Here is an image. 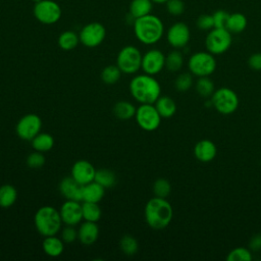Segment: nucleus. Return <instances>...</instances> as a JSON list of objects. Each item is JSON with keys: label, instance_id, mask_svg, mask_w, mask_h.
I'll return each mask as SVG.
<instances>
[{"label": "nucleus", "instance_id": "18", "mask_svg": "<svg viewBox=\"0 0 261 261\" xmlns=\"http://www.w3.org/2000/svg\"><path fill=\"white\" fill-rule=\"evenodd\" d=\"M59 192L66 200L82 201V188L83 186L75 181L71 175L63 177L59 182Z\"/></svg>", "mask_w": 261, "mask_h": 261}, {"label": "nucleus", "instance_id": "20", "mask_svg": "<svg viewBox=\"0 0 261 261\" xmlns=\"http://www.w3.org/2000/svg\"><path fill=\"white\" fill-rule=\"evenodd\" d=\"M105 194V188L97 181L93 180L82 188V201L83 202H94L99 203Z\"/></svg>", "mask_w": 261, "mask_h": 261}, {"label": "nucleus", "instance_id": "41", "mask_svg": "<svg viewBox=\"0 0 261 261\" xmlns=\"http://www.w3.org/2000/svg\"><path fill=\"white\" fill-rule=\"evenodd\" d=\"M196 24L201 31H210L214 28L212 14H201L196 21Z\"/></svg>", "mask_w": 261, "mask_h": 261}, {"label": "nucleus", "instance_id": "14", "mask_svg": "<svg viewBox=\"0 0 261 261\" xmlns=\"http://www.w3.org/2000/svg\"><path fill=\"white\" fill-rule=\"evenodd\" d=\"M165 67V55L158 49H151L142 56L141 69L144 73L156 75Z\"/></svg>", "mask_w": 261, "mask_h": 261}, {"label": "nucleus", "instance_id": "28", "mask_svg": "<svg viewBox=\"0 0 261 261\" xmlns=\"http://www.w3.org/2000/svg\"><path fill=\"white\" fill-rule=\"evenodd\" d=\"M17 199V191L15 187L9 184L0 186V207L9 208Z\"/></svg>", "mask_w": 261, "mask_h": 261}, {"label": "nucleus", "instance_id": "12", "mask_svg": "<svg viewBox=\"0 0 261 261\" xmlns=\"http://www.w3.org/2000/svg\"><path fill=\"white\" fill-rule=\"evenodd\" d=\"M106 36V30L100 22L94 21L84 25L79 34L80 43L88 48H95L102 44Z\"/></svg>", "mask_w": 261, "mask_h": 261}, {"label": "nucleus", "instance_id": "36", "mask_svg": "<svg viewBox=\"0 0 261 261\" xmlns=\"http://www.w3.org/2000/svg\"><path fill=\"white\" fill-rule=\"evenodd\" d=\"M152 190L155 197L167 198L171 192V185L166 178L159 177L154 181Z\"/></svg>", "mask_w": 261, "mask_h": 261}, {"label": "nucleus", "instance_id": "38", "mask_svg": "<svg viewBox=\"0 0 261 261\" xmlns=\"http://www.w3.org/2000/svg\"><path fill=\"white\" fill-rule=\"evenodd\" d=\"M165 4L166 10L170 15L179 16L185 11V3L182 0H167Z\"/></svg>", "mask_w": 261, "mask_h": 261}, {"label": "nucleus", "instance_id": "40", "mask_svg": "<svg viewBox=\"0 0 261 261\" xmlns=\"http://www.w3.org/2000/svg\"><path fill=\"white\" fill-rule=\"evenodd\" d=\"M60 238L64 244H71L77 239V230L73 225H66L60 230Z\"/></svg>", "mask_w": 261, "mask_h": 261}, {"label": "nucleus", "instance_id": "45", "mask_svg": "<svg viewBox=\"0 0 261 261\" xmlns=\"http://www.w3.org/2000/svg\"><path fill=\"white\" fill-rule=\"evenodd\" d=\"M153 3H157V4H162L165 3L167 0H151Z\"/></svg>", "mask_w": 261, "mask_h": 261}, {"label": "nucleus", "instance_id": "25", "mask_svg": "<svg viewBox=\"0 0 261 261\" xmlns=\"http://www.w3.org/2000/svg\"><path fill=\"white\" fill-rule=\"evenodd\" d=\"M137 108L128 101H118L113 106V114L121 120H128L135 117Z\"/></svg>", "mask_w": 261, "mask_h": 261}, {"label": "nucleus", "instance_id": "8", "mask_svg": "<svg viewBox=\"0 0 261 261\" xmlns=\"http://www.w3.org/2000/svg\"><path fill=\"white\" fill-rule=\"evenodd\" d=\"M142 56L141 51L137 47L133 45L124 46L117 54L116 65L122 73L134 74L141 69Z\"/></svg>", "mask_w": 261, "mask_h": 261}, {"label": "nucleus", "instance_id": "13", "mask_svg": "<svg viewBox=\"0 0 261 261\" xmlns=\"http://www.w3.org/2000/svg\"><path fill=\"white\" fill-rule=\"evenodd\" d=\"M191 39V32L188 24L181 21L174 22L169 27L166 33L168 44L174 49L185 48Z\"/></svg>", "mask_w": 261, "mask_h": 261}, {"label": "nucleus", "instance_id": "22", "mask_svg": "<svg viewBox=\"0 0 261 261\" xmlns=\"http://www.w3.org/2000/svg\"><path fill=\"white\" fill-rule=\"evenodd\" d=\"M154 105L162 118H170L176 112V103L169 96H160Z\"/></svg>", "mask_w": 261, "mask_h": 261}, {"label": "nucleus", "instance_id": "10", "mask_svg": "<svg viewBox=\"0 0 261 261\" xmlns=\"http://www.w3.org/2000/svg\"><path fill=\"white\" fill-rule=\"evenodd\" d=\"M138 125L147 132L157 129L161 123V116L154 104H141L135 114Z\"/></svg>", "mask_w": 261, "mask_h": 261}, {"label": "nucleus", "instance_id": "27", "mask_svg": "<svg viewBox=\"0 0 261 261\" xmlns=\"http://www.w3.org/2000/svg\"><path fill=\"white\" fill-rule=\"evenodd\" d=\"M32 147L35 151L39 152H48L54 146V139L48 133H39L32 141Z\"/></svg>", "mask_w": 261, "mask_h": 261}, {"label": "nucleus", "instance_id": "15", "mask_svg": "<svg viewBox=\"0 0 261 261\" xmlns=\"http://www.w3.org/2000/svg\"><path fill=\"white\" fill-rule=\"evenodd\" d=\"M59 213L62 222L66 225H77L83 220V210L80 201L66 200L60 207Z\"/></svg>", "mask_w": 261, "mask_h": 261}, {"label": "nucleus", "instance_id": "26", "mask_svg": "<svg viewBox=\"0 0 261 261\" xmlns=\"http://www.w3.org/2000/svg\"><path fill=\"white\" fill-rule=\"evenodd\" d=\"M79 43L80 37L73 31H64L59 35L57 39V44L59 48L64 51L73 50L79 45Z\"/></svg>", "mask_w": 261, "mask_h": 261}, {"label": "nucleus", "instance_id": "44", "mask_svg": "<svg viewBox=\"0 0 261 261\" xmlns=\"http://www.w3.org/2000/svg\"><path fill=\"white\" fill-rule=\"evenodd\" d=\"M249 249L252 252H258L261 250V233H256L251 237L249 241Z\"/></svg>", "mask_w": 261, "mask_h": 261}, {"label": "nucleus", "instance_id": "35", "mask_svg": "<svg viewBox=\"0 0 261 261\" xmlns=\"http://www.w3.org/2000/svg\"><path fill=\"white\" fill-rule=\"evenodd\" d=\"M252 259L253 252L246 247H237L226 256L227 261H251Z\"/></svg>", "mask_w": 261, "mask_h": 261}, {"label": "nucleus", "instance_id": "6", "mask_svg": "<svg viewBox=\"0 0 261 261\" xmlns=\"http://www.w3.org/2000/svg\"><path fill=\"white\" fill-rule=\"evenodd\" d=\"M216 59L213 54L208 51H199L191 55L188 60V68L190 72L197 76H210L216 69Z\"/></svg>", "mask_w": 261, "mask_h": 261}, {"label": "nucleus", "instance_id": "33", "mask_svg": "<svg viewBox=\"0 0 261 261\" xmlns=\"http://www.w3.org/2000/svg\"><path fill=\"white\" fill-rule=\"evenodd\" d=\"M121 70L118 66L115 65H107L101 71V80L106 85H114L121 77Z\"/></svg>", "mask_w": 261, "mask_h": 261}, {"label": "nucleus", "instance_id": "23", "mask_svg": "<svg viewBox=\"0 0 261 261\" xmlns=\"http://www.w3.org/2000/svg\"><path fill=\"white\" fill-rule=\"evenodd\" d=\"M247 24V17L241 12H234L229 13L225 29L231 34H240L246 30Z\"/></svg>", "mask_w": 261, "mask_h": 261}, {"label": "nucleus", "instance_id": "24", "mask_svg": "<svg viewBox=\"0 0 261 261\" xmlns=\"http://www.w3.org/2000/svg\"><path fill=\"white\" fill-rule=\"evenodd\" d=\"M153 8L151 0H132L129 4V14L134 19L150 14Z\"/></svg>", "mask_w": 261, "mask_h": 261}, {"label": "nucleus", "instance_id": "46", "mask_svg": "<svg viewBox=\"0 0 261 261\" xmlns=\"http://www.w3.org/2000/svg\"><path fill=\"white\" fill-rule=\"evenodd\" d=\"M33 1H34V2H35V3H37V2H40V1H41V0H33Z\"/></svg>", "mask_w": 261, "mask_h": 261}, {"label": "nucleus", "instance_id": "32", "mask_svg": "<svg viewBox=\"0 0 261 261\" xmlns=\"http://www.w3.org/2000/svg\"><path fill=\"white\" fill-rule=\"evenodd\" d=\"M95 181L100 184L105 189H110L116 184V175L115 173L107 168H101L96 170Z\"/></svg>", "mask_w": 261, "mask_h": 261}, {"label": "nucleus", "instance_id": "5", "mask_svg": "<svg viewBox=\"0 0 261 261\" xmlns=\"http://www.w3.org/2000/svg\"><path fill=\"white\" fill-rule=\"evenodd\" d=\"M212 107L220 114L229 115L239 107V96L230 88L222 87L216 89L211 96Z\"/></svg>", "mask_w": 261, "mask_h": 261}, {"label": "nucleus", "instance_id": "37", "mask_svg": "<svg viewBox=\"0 0 261 261\" xmlns=\"http://www.w3.org/2000/svg\"><path fill=\"white\" fill-rule=\"evenodd\" d=\"M193 74L191 72H181L179 73L174 81V87L176 91L185 93L189 91L193 86Z\"/></svg>", "mask_w": 261, "mask_h": 261}, {"label": "nucleus", "instance_id": "17", "mask_svg": "<svg viewBox=\"0 0 261 261\" xmlns=\"http://www.w3.org/2000/svg\"><path fill=\"white\" fill-rule=\"evenodd\" d=\"M217 154L216 145L208 139L200 140L194 146V156L203 163L212 161Z\"/></svg>", "mask_w": 261, "mask_h": 261}, {"label": "nucleus", "instance_id": "21", "mask_svg": "<svg viewBox=\"0 0 261 261\" xmlns=\"http://www.w3.org/2000/svg\"><path fill=\"white\" fill-rule=\"evenodd\" d=\"M43 251L50 257H58L63 253L64 242L56 236L45 237L42 243Z\"/></svg>", "mask_w": 261, "mask_h": 261}, {"label": "nucleus", "instance_id": "4", "mask_svg": "<svg viewBox=\"0 0 261 261\" xmlns=\"http://www.w3.org/2000/svg\"><path fill=\"white\" fill-rule=\"evenodd\" d=\"M34 223L37 231L45 238L56 236L61 230L63 222L59 210L46 205L37 210L34 216Z\"/></svg>", "mask_w": 261, "mask_h": 261}, {"label": "nucleus", "instance_id": "19", "mask_svg": "<svg viewBox=\"0 0 261 261\" xmlns=\"http://www.w3.org/2000/svg\"><path fill=\"white\" fill-rule=\"evenodd\" d=\"M99 237V226L97 222L84 221L77 229V239L85 246L93 245Z\"/></svg>", "mask_w": 261, "mask_h": 261}, {"label": "nucleus", "instance_id": "11", "mask_svg": "<svg viewBox=\"0 0 261 261\" xmlns=\"http://www.w3.org/2000/svg\"><path fill=\"white\" fill-rule=\"evenodd\" d=\"M42 128V119L35 113H29L20 117L15 126L16 135L23 141H32Z\"/></svg>", "mask_w": 261, "mask_h": 261}, {"label": "nucleus", "instance_id": "31", "mask_svg": "<svg viewBox=\"0 0 261 261\" xmlns=\"http://www.w3.org/2000/svg\"><path fill=\"white\" fill-rule=\"evenodd\" d=\"M83 219L86 221L98 222L102 216V210L98 203L94 202H83Z\"/></svg>", "mask_w": 261, "mask_h": 261}, {"label": "nucleus", "instance_id": "7", "mask_svg": "<svg viewBox=\"0 0 261 261\" xmlns=\"http://www.w3.org/2000/svg\"><path fill=\"white\" fill-rule=\"evenodd\" d=\"M231 33L224 28H213L205 38V47L213 55L225 53L231 46Z\"/></svg>", "mask_w": 261, "mask_h": 261}, {"label": "nucleus", "instance_id": "3", "mask_svg": "<svg viewBox=\"0 0 261 261\" xmlns=\"http://www.w3.org/2000/svg\"><path fill=\"white\" fill-rule=\"evenodd\" d=\"M134 33L141 43L145 45H153L159 42L162 38L164 25L158 16L150 13L135 19Z\"/></svg>", "mask_w": 261, "mask_h": 261}, {"label": "nucleus", "instance_id": "39", "mask_svg": "<svg viewBox=\"0 0 261 261\" xmlns=\"http://www.w3.org/2000/svg\"><path fill=\"white\" fill-rule=\"evenodd\" d=\"M45 156L39 151H34L27 157V165L31 168H40L45 164Z\"/></svg>", "mask_w": 261, "mask_h": 261}, {"label": "nucleus", "instance_id": "29", "mask_svg": "<svg viewBox=\"0 0 261 261\" xmlns=\"http://www.w3.org/2000/svg\"><path fill=\"white\" fill-rule=\"evenodd\" d=\"M184 61V54L178 49H174L165 55V67L171 72L179 71L182 68Z\"/></svg>", "mask_w": 261, "mask_h": 261}, {"label": "nucleus", "instance_id": "42", "mask_svg": "<svg viewBox=\"0 0 261 261\" xmlns=\"http://www.w3.org/2000/svg\"><path fill=\"white\" fill-rule=\"evenodd\" d=\"M228 16H229V13L227 11L222 10V9L216 10L212 14L213 22H214V28H224L225 29Z\"/></svg>", "mask_w": 261, "mask_h": 261}, {"label": "nucleus", "instance_id": "34", "mask_svg": "<svg viewBox=\"0 0 261 261\" xmlns=\"http://www.w3.org/2000/svg\"><path fill=\"white\" fill-rule=\"evenodd\" d=\"M119 248L124 255L133 256L138 252L139 244L133 236L125 234L119 241Z\"/></svg>", "mask_w": 261, "mask_h": 261}, {"label": "nucleus", "instance_id": "30", "mask_svg": "<svg viewBox=\"0 0 261 261\" xmlns=\"http://www.w3.org/2000/svg\"><path fill=\"white\" fill-rule=\"evenodd\" d=\"M195 88H196V92L198 93V95L204 99L211 98L214 91L216 90L214 83L210 79V76L198 77Z\"/></svg>", "mask_w": 261, "mask_h": 261}, {"label": "nucleus", "instance_id": "9", "mask_svg": "<svg viewBox=\"0 0 261 261\" xmlns=\"http://www.w3.org/2000/svg\"><path fill=\"white\" fill-rule=\"evenodd\" d=\"M33 13L36 19L41 23L53 24L60 19L62 11L57 2L53 0H41L35 3Z\"/></svg>", "mask_w": 261, "mask_h": 261}, {"label": "nucleus", "instance_id": "1", "mask_svg": "<svg viewBox=\"0 0 261 261\" xmlns=\"http://www.w3.org/2000/svg\"><path fill=\"white\" fill-rule=\"evenodd\" d=\"M145 220L147 224L155 229L161 230L169 225L173 217V209L166 198L153 197L145 205Z\"/></svg>", "mask_w": 261, "mask_h": 261}, {"label": "nucleus", "instance_id": "43", "mask_svg": "<svg viewBox=\"0 0 261 261\" xmlns=\"http://www.w3.org/2000/svg\"><path fill=\"white\" fill-rule=\"evenodd\" d=\"M248 65L253 70H261V53H253L248 58Z\"/></svg>", "mask_w": 261, "mask_h": 261}, {"label": "nucleus", "instance_id": "2", "mask_svg": "<svg viewBox=\"0 0 261 261\" xmlns=\"http://www.w3.org/2000/svg\"><path fill=\"white\" fill-rule=\"evenodd\" d=\"M129 93L140 104H154L161 96V87L154 75L143 73L130 80Z\"/></svg>", "mask_w": 261, "mask_h": 261}, {"label": "nucleus", "instance_id": "16", "mask_svg": "<svg viewBox=\"0 0 261 261\" xmlns=\"http://www.w3.org/2000/svg\"><path fill=\"white\" fill-rule=\"evenodd\" d=\"M96 170L97 169L91 162H89L88 160L81 159L73 163L70 175L75 181L84 186L95 179Z\"/></svg>", "mask_w": 261, "mask_h": 261}]
</instances>
